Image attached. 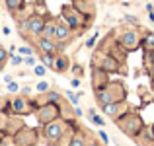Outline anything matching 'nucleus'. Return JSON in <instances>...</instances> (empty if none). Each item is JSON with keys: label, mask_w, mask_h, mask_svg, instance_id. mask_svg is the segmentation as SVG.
<instances>
[{"label": "nucleus", "mask_w": 154, "mask_h": 146, "mask_svg": "<svg viewBox=\"0 0 154 146\" xmlns=\"http://www.w3.org/2000/svg\"><path fill=\"white\" fill-rule=\"evenodd\" d=\"M63 132H64V127L59 121H51V123L43 125V135H45V138L51 140V142H57V140L63 136Z\"/></svg>", "instance_id": "obj_3"}, {"label": "nucleus", "mask_w": 154, "mask_h": 146, "mask_svg": "<svg viewBox=\"0 0 154 146\" xmlns=\"http://www.w3.org/2000/svg\"><path fill=\"white\" fill-rule=\"evenodd\" d=\"M27 23H29V27H27V31H29V33L41 35L43 26H45V20H43L41 16H31V18H27Z\"/></svg>", "instance_id": "obj_8"}, {"label": "nucleus", "mask_w": 154, "mask_h": 146, "mask_svg": "<svg viewBox=\"0 0 154 146\" xmlns=\"http://www.w3.org/2000/svg\"><path fill=\"white\" fill-rule=\"evenodd\" d=\"M119 43H121V47H123V49L133 51V49L139 47V35H137V31H133V29L131 31H125V33L121 35Z\"/></svg>", "instance_id": "obj_6"}, {"label": "nucleus", "mask_w": 154, "mask_h": 146, "mask_svg": "<svg viewBox=\"0 0 154 146\" xmlns=\"http://www.w3.org/2000/svg\"><path fill=\"white\" fill-rule=\"evenodd\" d=\"M23 64H27V66L33 68L35 64H37V60H35V56H33V55H27V56H23Z\"/></svg>", "instance_id": "obj_23"}, {"label": "nucleus", "mask_w": 154, "mask_h": 146, "mask_svg": "<svg viewBox=\"0 0 154 146\" xmlns=\"http://www.w3.org/2000/svg\"><path fill=\"white\" fill-rule=\"evenodd\" d=\"M86 146H100V144H98V142H88Z\"/></svg>", "instance_id": "obj_35"}, {"label": "nucleus", "mask_w": 154, "mask_h": 146, "mask_svg": "<svg viewBox=\"0 0 154 146\" xmlns=\"http://www.w3.org/2000/svg\"><path fill=\"white\" fill-rule=\"evenodd\" d=\"M96 99H98L102 105H107V103H111V101H115L113 99V94L107 90V88H96Z\"/></svg>", "instance_id": "obj_10"}, {"label": "nucleus", "mask_w": 154, "mask_h": 146, "mask_svg": "<svg viewBox=\"0 0 154 146\" xmlns=\"http://www.w3.org/2000/svg\"><path fill=\"white\" fill-rule=\"evenodd\" d=\"M59 99H60V96L57 94V92H49V94H47V101H49V103H57Z\"/></svg>", "instance_id": "obj_26"}, {"label": "nucleus", "mask_w": 154, "mask_h": 146, "mask_svg": "<svg viewBox=\"0 0 154 146\" xmlns=\"http://www.w3.org/2000/svg\"><path fill=\"white\" fill-rule=\"evenodd\" d=\"M102 111L107 117H117V113H119V101H111L107 105H102Z\"/></svg>", "instance_id": "obj_13"}, {"label": "nucleus", "mask_w": 154, "mask_h": 146, "mask_svg": "<svg viewBox=\"0 0 154 146\" xmlns=\"http://www.w3.org/2000/svg\"><path fill=\"white\" fill-rule=\"evenodd\" d=\"M144 47L150 49V51H154V33H150V31L144 35Z\"/></svg>", "instance_id": "obj_19"}, {"label": "nucleus", "mask_w": 154, "mask_h": 146, "mask_svg": "<svg viewBox=\"0 0 154 146\" xmlns=\"http://www.w3.org/2000/svg\"><path fill=\"white\" fill-rule=\"evenodd\" d=\"M70 84H72V88H80V80H78V78H72Z\"/></svg>", "instance_id": "obj_32"}, {"label": "nucleus", "mask_w": 154, "mask_h": 146, "mask_svg": "<svg viewBox=\"0 0 154 146\" xmlns=\"http://www.w3.org/2000/svg\"><path fill=\"white\" fill-rule=\"evenodd\" d=\"M37 47L41 49V53H57V43L49 37H41L37 43Z\"/></svg>", "instance_id": "obj_11"}, {"label": "nucleus", "mask_w": 154, "mask_h": 146, "mask_svg": "<svg viewBox=\"0 0 154 146\" xmlns=\"http://www.w3.org/2000/svg\"><path fill=\"white\" fill-rule=\"evenodd\" d=\"M66 97L72 101V105H78V94H74V92H70V90H66Z\"/></svg>", "instance_id": "obj_25"}, {"label": "nucleus", "mask_w": 154, "mask_h": 146, "mask_svg": "<svg viewBox=\"0 0 154 146\" xmlns=\"http://www.w3.org/2000/svg\"><path fill=\"white\" fill-rule=\"evenodd\" d=\"M90 119H92V123H94V125H98V127H103V119H102L100 115H96L94 109H90Z\"/></svg>", "instance_id": "obj_21"}, {"label": "nucleus", "mask_w": 154, "mask_h": 146, "mask_svg": "<svg viewBox=\"0 0 154 146\" xmlns=\"http://www.w3.org/2000/svg\"><path fill=\"white\" fill-rule=\"evenodd\" d=\"M150 76H152V78H154V66L150 68Z\"/></svg>", "instance_id": "obj_36"}, {"label": "nucleus", "mask_w": 154, "mask_h": 146, "mask_svg": "<svg viewBox=\"0 0 154 146\" xmlns=\"http://www.w3.org/2000/svg\"><path fill=\"white\" fill-rule=\"evenodd\" d=\"M117 125L121 127L123 132H127V135H131V136H137L140 132V129H143V121H140L139 117H135V115L117 119Z\"/></svg>", "instance_id": "obj_1"}, {"label": "nucleus", "mask_w": 154, "mask_h": 146, "mask_svg": "<svg viewBox=\"0 0 154 146\" xmlns=\"http://www.w3.org/2000/svg\"><path fill=\"white\" fill-rule=\"evenodd\" d=\"M70 39V27L66 23H57V29H55V41L64 43Z\"/></svg>", "instance_id": "obj_9"}, {"label": "nucleus", "mask_w": 154, "mask_h": 146, "mask_svg": "<svg viewBox=\"0 0 154 146\" xmlns=\"http://www.w3.org/2000/svg\"><path fill=\"white\" fill-rule=\"evenodd\" d=\"M4 82H6V84H8V82H12V76H10V74H6V76H4Z\"/></svg>", "instance_id": "obj_34"}, {"label": "nucleus", "mask_w": 154, "mask_h": 146, "mask_svg": "<svg viewBox=\"0 0 154 146\" xmlns=\"http://www.w3.org/2000/svg\"><path fill=\"white\" fill-rule=\"evenodd\" d=\"M10 64H12V66H20V64H23V56L22 55H12L10 56Z\"/></svg>", "instance_id": "obj_22"}, {"label": "nucleus", "mask_w": 154, "mask_h": 146, "mask_svg": "<svg viewBox=\"0 0 154 146\" xmlns=\"http://www.w3.org/2000/svg\"><path fill=\"white\" fill-rule=\"evenodd\" d=\"M27 146H35V144H27Z\"/></svg>", "instance_id": "obj_37"}, {"label": "nucleus", "mask_w": 154, "mask_h": 146, "mask_svg": "<svg viewBox=\"0 0 154 146\" xmlns=\"http://www.w3.org/2000/svg\"><path fill=\"white\" fill-rule=\"evenodd\" d=\"M33 74L39 76V78H43V76L47 74V66H45V64H35V66H33Z\"/></svg>", "instance_id": "obj_18"}, {"label": "nucleus", "mask_w": 154, "mask_h": 146, "mask_svg": "<svg viewBox=\"0 0 154 146\" xmlns=\"http://www.w3.org/2000/svg\"><path fill=\"white\" fill-rule=\"evenodd\" d=\"M63 20L70 29H76L80 26V12L72 10V8H64L63 10Z\"/></svg>", "instance_id": "obj_7"}, {"label": "nucleus", "mask_w": 154, "mask_h": 146, "mask_svg": "<svg viewBox=\"0 0 154 146\" xmlns=\"http://www.w3.org/2000/svg\"><path fill=\"white\" fill-rule=\"evenodd\" d=\"M2 31H4V35H10V27H8V26H4Z\"/></svg>", "instance_id": "obj_33"}, {"label": "nucleus", "mask_w": 154, "mask_h": 146, "mask_svg": "<svg viewBox=\"0 0 154 146\" xmlns=\"http://www.w3.org/2000/svg\"><path fill=\"white\" fill-rule=\"evenodd\" d=\"M18 90H20L18 82H14V80H12V82H8V92H12V94H16Z\"/></svg>", "instance_id": "obj_27"}, {"label": "nucleus", "mask_w": 154, "mask_h": 146, "mask_svg": "<svg viewBox=\"0 0 154 146\" xmlns=\"http://www.w3.org/2000/svg\"><path fill=\"white\" fill-rule=\"evenodd\" d=\"M98 136H100V138H102V140H103V142H105V144H107V142H109V136H107V135H105V132H103V131H100V132H98Z\"/></svg>", "instance_id": "obj_31"}, {"label": "nucleus", "mask_w": 154, "mask_h": 146, "mask_svg": "<svg viewBox=\"0 0 154 146\" xmlns=\"http://www.w3.org/2000/svg\"><path fill=\"white\" fill-rule=\"evenodd\" d=\"M12 105V111L18 113V115H26V113H31V109L35 107L33 103H27L26 97H14V99L10 101Z\"/></svg>", "instance_id": "obj_4"}, {"label": "nucleus", "mask_w": 154, "mask_h": 146, "mask_svg": "<svg viewBox=\"0 0 154 146\" xmlns=\"http://www.w3.org/2000/svg\"><path fill=\"white\" fill-rule=\"evenodd\" d=\"M68 146H86V140H84L80 135H74L70 138V144H68Z\"/></svg>", "instance_id": "obj_20"}, {"label": "nucleus", "mask_w": 154, "mask_h": 146, "mask_svg": "<svg viewBox=\"0 0 154 146\" xmlns=\"http://www.w3.org/2000/svg\"><path fill=\"white\" fill-rule=\"evenodd\" d=\"M18 53H20V55H22V56H27V55H33V51H31L29 47H20V49H18Z\"/></svg>", "instance_id": "obj_28"}, {"label": "nucleus", "mask_w": 154, "mask_h": 146, "mask_svg": "<svg viewBox=\"0 0 154 146\" xmlns=\"http://www.w3.org/2000/svg\"><path fill=\"white\" fill-rule=\"evenodd\" d=\"M41 62L45 64L47 68H53L55 66V53H43L41 55Z\"/></svg>", "instance_id": "obj_17"}, {"label": "nucleus", "mask_w": 154, "mask_h": 146, "mask_svg": "<svg viewBox=\"0 0 154 146\" xmlns=\"http://www.w3.org/2000/svg\"><path fill=\"white\" fill-rule=\"evenodd\" d=\"M6 59H8V51L0 47V64H4V62H6Z\"/></svg>", "instance_id": "obj_29"}, {"label": "nucleus", "mask_w": 154, "mask_h": 146, "mask_svg": "<svg viewBox=\"0 0 154 146\" xmlns=\"http://www.w3.org/2000/svg\"><path fill=\"white\" fill-rule=\"evenodd\" d=\"M53 68H55L57 72H64L68 68V59L66 56H55V66Z\"/></svg>", "instance_id": "obj_15"}, {"label": "nucleus", "mask_w": 154, "mask_h": 146, "mask_svg": "<svg viewBox=\"0 0 154 146\" xmlns=\"http://www.w3.org/2000/svg\"><path fill=\"white\" fill-rule=\"evenodd\" d=\"M4 4H6V8L10 12H18V10H22L23 0H4Z\"/></svg>", "instance_id": "obj_16"}, {"label": "nucleus", "mask_w": 154, "mask_h": 146, "mask_svg": "<svg viewBox=\"0 0 154 146\" xmlns=\"http://www.w3.org/2000/svg\"><path fill=\"white\" fill-rule=\"evenodd\" d=\"M55 29H57V23H55V22H45V26H43V31H41V37L55 39Z\"/></svg>", "instance_id": "obj_14"}, {"label": "nucleus", "mask_w": 154, "mask_h": 146, "mask_svg": "<svg viewBox=\"0 0 154 146\" xmlns=\"http://www.w3.org/2000/svg\"><path fill=\"white\" fill-rule=\"evenodd\" d=\"M96 39H98V33H96V35H92V37H90V39H88V43H86V47H90V49H92V47H94V45H96Z\"/></svg>", "instance_id": "obj_30"}, {"label": "nucleus", "mask_w": 154, "mask_h": 146, "mask_svg": "<svg viewBox=\"0 0 154 146\" xmlns=\"http://www.w3.org/2000/svg\"><path fill=\"white\" fill-rule=\"evenodd\" d=\"M59 115H60V111H59V105L57 103H49L47 101L45 105H41V107L37 109V119H39V123H51V121H57L59 119Z\"/></svg>", "instance_id": "obj_2"}, {"label": "nucleus", "mask_w": 154, "mask_h": 146, "mask_svg": "<svg viewBox=\"0 0 154 146\" xmlns=\"http://www.w3.org/2000/svg\"><path fill=\"white\" fill-rule=\"evenodd\" d=\"M14 140H16V144H18V146L35 144V131H31V129H22V131L16 132Z\"/></svg>", "instance_id": "obj_5"}, {"label": "nucleus", "mask_w": 154, "mask_h": 146, "mask_svg": "<svg viewBox=\"0 0 154 146\" xmlns=\"http://www.w3.org/2000/svg\"><path fill=\"white\" fill-rule=\"evenodd\" d=\"M35 90H37V92H41V94H43V92H49V82L41 80V82H39L37 86H35Z\"/></svg>", "instance_id": "obj_24"}, {"label": "nucleus", "mask_w": 154, "mask_h": 146, "mask_svg": "<svg viewBox=\"0 0 154 146\" xmlns=\"http://www.w3.org/2000/svg\"><path fill=\"white\" fill-rule=\"evenodd\" d=\"M100 66H102L103 72H115L117 68H119V64H117V60L113 59V56H103Z\"/></svg>", "instance_id": "obj_12"}]
</instances>
